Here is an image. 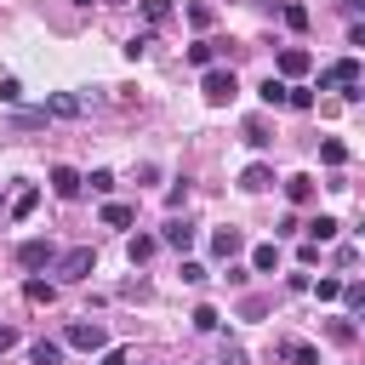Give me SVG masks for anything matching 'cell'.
Segmentation results:
<instances>
[{"instance_id": "obj_1", "label": "cell", "mask_w": 365, "mask_h": 365, "mask_svg": "<svg viewBox=\"0 0 365 365\" xmlns=\"http://www.w3.org/2000/svg\"><path fill=\"white\" fill-rule=\"evenodd\" d=\"M63 342H68V348H80V354H103V348H108V336H103V325H97V319H74V325L63 331Z\"/></svg>"}, {"instance_id": "obj_2", "label": "cell", "mask_w": 365, "mask_h": 365, "mask_svg": "<svg viewBox=\"0 0 365 365\" xmlns=\"http://www.w3.org/2000/svg\"><path fill=\"white\" fill-rule=\"evenodd\" d=\"M200 91H205V103H234V91H240V80H234V68H205V80H200Z\"/></svg>"}, {"instance_id": "obj_3", "label": "cell", "mask_w": 365, "mask_h": 365, "mask_svg": "<svg viewBox=\"0 0 365 365\" xmlns=\"http://www.w3.org/2000/svg\"><path fill=\"white\" fill-rule=\"evenodd\" d=\"M348 86H359V57H336L319 74V91H348Z\"/></svg>"}, {"instance_id": "obj_4", "label": "cell", "mask_w": 365, "mask_h": 365, "mask_svg": "<svg viewBox=\"0 0 365 365\" xmlns=\"http://www.w3.org/2000/svg\"><path fill=\"white\" fill-rule=\"evenodd\" d=\"M91 268H97V251H91V245H74V251L57 257V274H63V279H86Z\"/></svg>"}, {"instance_id": "obj_5", "label": "cell", "mask_w": 365, "mask_h": 365, "mask_svg": "<svg viewBox=\"0 0 365 365\" xmlns=\"http://www.w3.org/2000/svg\"><path fill=\"white\" fill-rule=\"evenodd\" d=\"M17 262H23V268H51V262H57V245H51V240H23V245H17Z\"/></svg>"}, {"instance_id": "obj_6", "label": "cell", "mask_w": 365, "mask_h": 365, "mask_svg": "<svg viewBox=\"0 0 365 365\" xmlns=\"http://www.w3.org/2000/svg\"><path fill=\"white\" fill-rule=\"evenodd\" d=\"M80 188H86V177L74 165H51V194L57 200H80Z\"/></svg>"}, {"instance_id": "obj_7", "label": "cell", "mask_w": 365, "mask_h": 365, "mask_svg": "<svg viewBox=\"0 0 365 365\" xmlns=\"http://www.w3.org/2000/svg\"><path fill=\"white\" fill-rule=\"evenodd\" d=\"M160 245H171V251H194V222L171 217V222H165V234H160Z\"/></svg>"}, {"instance_id": "obj_8", "label": "cell", "mask_w": 365, "mask_h": 365, "mask_svg": "<svg viewBox=\"0 0 365 365\" xmlns=\"http://www.w3.org/2000/svg\"><path fill=\"white\" fill-rule=\"evenodd\" d=\"M211 251H217L222 262H234V257L245 251V234H240V228H217V234H211Z\"/></svg>"}, {"instance_id": "obj_9", "label": "cell", "mask_w": 365, "mask_h": 365, "mask_svg": "<svg viewBox=\"0 0 365 365\" xmlns=\"http://www.w3.org/2000/svg\"><path fill=\"white\" fill-rule=\"evenodd\" d=\"M308 63H314V57H308L302 46H285V51H279V80H297V74H308Z\"/></svg>"}, {"instance_id": "obj_10", "label": "cell", "mask_w": 365, "mask_h": 365, "mask_svg": "<svg viewBox=\"0 0 365 365\" xmlns=\"http://www.w3.org/2000/svg\"><path fill=\"white\" fill-rule=\"evenodd\" d=\"M274 354H279L285 365H319V348H314V342H279Z\"/></svg>"}, {"instance_id": "obj_11", "label": "cell", "mask_w": 365, "mask_h": 365, "mask_svg": "<svg viewBox=\"0 0 365 365\" xmlns=\"http://www.w3.org/2000/svg\"><path fill=\"white\" fill-rule=\"evenodd\" d=\"M268 182H274V165H262V160H257V165H245V171H240V188H245V194H262V188H268Z\"/></svg>"}, {"instance_id": "obj_12", "label": "cell", "mask_w": 365, "mask_h": 365, "mask_svg": "<svg viewBox=\"0 0 365 365\" xmlns=\"http://www.w3.org/2000/svg\"><path fill=\"white\" fill-rule=\"evenodd\" d=\"M336 234H342V222H336V217H314V222H308V240H314V245H331Z\"/></svg>"}, {"instance_id": "obj_13", "label": "cell", "mask_w": 365, "mask_h": 365, "mask_svg": "<svg viewBox=\"0 0 365 365\" xmlns=\"http://www.w3.org/2000/svg\"><path fill=\"white\" fill-rule=\"evenodd\" d=\"M154 251H160V240H154V234H131V240H125V257H131V262H148Z\"/></svg>"}, {"instance_id": "obj_14", "label": "cell", "mask_w": 365, "mask_h": 365, "mask_svg": "<svg viewBox=\"0 0 365 365\" xmlns=\"http://www.w3.org/2000/svg\"><path fill=\"white\" fill-rule=\"evenodd\" d=\"M29 359H34V365H63V342H51V336H40V342L29 348Z\"/></svg>"}, {"instance_id": "obj_15", "label": "cell", "mask_w": 365, "mask_h": 365, "mask_svg": "<svg viewBox=\"0 0 365 365\" xmlns=\"http://www.w3.org/2000/svg\"><path fill=\"white\" fill-rule=\"evenodd\" d=\"M285 91H291V86H285V80H279V74H268V80H262V91H257V97H262V103H268V108H285Z\"/></svg>"}, {"instance_id": "obj_16", "label": "cell", "mask_w": 365, "mask_h": 365, "mask_svg": "<svg viewBox=\"0 0 365 365\" xmlns=\"http://www.w3.org/2000/svg\"><path fill=\"white\" fill-rule=\"evenodd\" d=\"M46 114H57V120H74V114H80V97L57 91V97H46Z\"/></svg>"}, {"instance_id": "obj_17", "label": "cell", "mask_w": 365, "mask_h": 365, "mask_svg": "<svg viewBox=\"0 0 365 365\" xmlns=\"http://www.w3.org/2000/svg\"><path fill=\"white\" fill-rule=\"evenodd\" d=\"M285 200L291 205H308L314 200V177H285Z\"/></svg>"}, {"instance_id": "obj_18", "label": "cell", "mask_w": 365, "mask_h": 365, "mask_svg": "<svg viewBox=\"0 0 365 365\" xmlns=\"http://www.w3.org/2000/svg\"><path fill=\"white\" fill-rule=\"evenodd\" d=\"M251 268H257V274H274V268H279V245H274V240L257 245V251H251Z\"/></svg>"}, {"instance_id": "obj_19", "label": "cell", "mask_w": 365, "mask_h": 365, "mask_svg": "<svg viewBox=\"0 0 365 365\" xmlns=\"http://www.w3.org/2000/svg\"><path fill=\"white\" fill-rule=\"evenodd\" d=\"M319 160H325V165H348V143H342V137H325V143H319Z\"/></svg>"}, {"instance_id": "obj_20", "label": "cell", "mask_w": 365, "mask_h": 365, "mask_svg": "<svg viewBox=\"0 0 365 365\" xmlns=\"http://www.w3.org/2000/svg\"><path fill=\"white\" fill-rule=\"evenodd\" d=\"M188 63H194V68H211V63H217V46H211V40H194V46H188Z\"/></svg>"}, {"instance_id": "obj_21", "label": "cell", "mask_w": 365, "mask_h": 365, "mask_svg": "<svg viewBox=\"0 0 365 365\" xmlns=\"http://www.w3.org/2000/svg\"><path fill=\"white\" fill-rule=\"evenodd\" d=\"M34 205H40V188H17V200H11V217L23 222V217H29Z\"/></svg>"}, {"instance_id": "obj_22", "label": "cell", "mask_w": 365, "mask_h": 365, "mask_svg": "<svg viewBox=\"0 0 365 365\" xmlns=\"http://www.w3.org/2000/svg\"><path fill=\"white\" fill-rule=\"evenodd\" d=\"M285 108L308 114V108H314V91H308V86H291V91H285Z\"/></svg>"}, {"instance_id": "obj_23", "label": "cell", "mask_w": 365, "mask_h": 365, "mask_svg": "<svg viewBox=\"0 0 365 365\" xmlns=\"http://www.w3.org/2000/svg\"><path fill=\"white\" fill-rule=\"evenodd\" d=\"M23 297H29V302H51V297H57V285H51V279H29V285H23Z\"/></svg>"}, {"instance_id": "obj_24", "label": "cell", "mask_w": 365, "mask_h": 365, "mask_svg": "<svg viewBox=\"0 0 365 365\" xmlns=\"http://www.w3.org/2000/svg\"><path fill=\"white\" fill-rule=\"evenodd\" d=\"M188 319H194V331H217V325H222V319H217V308H211V302H200V308H194V314H188Z\"/></svg>"}, {"instance_id": "obj_25", "label": "cell", "mask_w": 365, "mask_h": 365, "mask_svg": "<svg viewBox=\"0 0 365 365\" xmlns=\"http://www.w3.org/2000/svg\"><path fill=\"white\" fill-rule=\"evenodd\" d=\"M188 23H194V29H211V23H217V11H211L205 0H194V6H188Z\"/></svg>"}, {"instance_id": "obj_26", "label": "cell", "mask_w": 365, "mask_h": 365, "mask_svg": "<svg viewBox=\"0 0 365 365\" xmlns=\"http://www.w3.org/2000/svg\"><path fill=\"white\" fill-rule=\"evenodd\" d=\"M103 222H108V228H125V222H131V205H114V200H108V205H103Z\"/></svg>"}, {"instance_id": "obj_27", "label": "cell", "mask_w": 365, "mask_h": 365, "mask_svg": "<svg viewBox=\"0 0 365 365\" xmlns=\"http://www.w3.org/2000/svg\"><path fill=\"white\" fill-rule=\"evenodd\" d=\"M342 302H348V314H359V308H365V285L348 279V285H342Z\"/></svg>"}, {"instance_id": "obj_28", "label": "cell", "mask_w": 365, "mask_h": 365, "mask_svg": "<svg viewBox=\"0 0 365 365\" xmlns=\"http://www.w3.org/2000/svg\"><path fill=\"white\" fill-rule=\"evenodd\" d=\"M143 17H148V23H165V17H171V0H143Z\"/></svg>"}, {"instance_id": "obj_29", "label": "cell", "mask_w": 365, "mask_h": 365, "mask_svg": "<svg viewBox=\"0 0 365 365\" xmlns=\"http://www.w3.org/2000/svg\"><path fill=\"white\" fill-rule=\"evenodd\" d=\"M331 342L348 348V342H354V319H331Z\"/></svg>"}, {"instance_id": "obj_30", "label": "cell", "mask_w": 365, "mask_h": 365, "mask_svg": "<svg viewBox=\"0 0 365 365\" xmlns=\"http://www.w3.org/2000/svg\"><path fill=\"white\" fill-rule=\"evenodd\" d=\"M279 11H285V23H291V29H308V6H279Z\"/></svg>"}, {"instance_id": "obj_31", "label": "cell", "mask_w": 365, "mask_h": 365, "mask_svg": "<svg viewBox=\"0 0 365 365\" xmlns=\"http://www.w3.org/2000/svg\"><path fill=\"white\" fill-rule=\"evenodd\" d=\"M148 46H154V34H137V40H125V57H131V63H137V57H143V51H148Z\"/></svg>"}, {"instance_id": "obj_32", "label": "cell", "mask_w": 365, "mask_h": 365, "mask_svg": "<svg viewBox=\"0 0 365 365\" xmlns=\"http://www.w3.org/2000/svg\"><path fill=\"white\" fill-rule=\"evenodd\" d=\"M245 143H251V148H268V143H274V137H268V131H262V125H257V120H251V125H245Z\"/></svg>"}, {"instance_id": "obj_33", "label": "cell", "mask_w": 365, "mask_h": 365, "mask_svg": "<svg viewBox=\"0 0 365 365\" xmlns=\"http://www.w3.org/2000/svg\"><path fill=\"white\" fill-rule=\"evenodd\" d=\"M314 291H319V302H336V297H342V279H319Z\"/></svg>"}, {"instance_id": "obj_34", "label": "cell", "mask_w": 365, "mask_h": 365, "mask_svg": "<svg viewBox=\"0 0 365 365\" xmlns=\"http://www.w3.org/2000/svg\"><path fill=\"white\" fill-rule=\"evenodd\" d=\"M97 365H131V348H103V359Z\"/></svg>"}, {"instance_id": "obj_35", "label": "cell", "mask_w": 365, "mask_h": 365, "mask_svg": "<svg viewBox=\"0 0 365 365\" xmlns=\"http://www.w3.org/2000/svg\"><path fill=\"white\" fill-rule=\"evenodd\" d=\"M17 97H23V86H17L11 74H6V80H0V103H17Z\"/></svg>"}, {"instance_id": "obj_36", "label": "cell", "mask_w": 365, "mask_h": 365, "mask_svg": "<svg viewBox=\"0 0 365 365\" xmlns=\"http://www.w3.org/2000/svg\"><path fill=\"white\" fill-rule=\"evenodd\" d=\"M86 182H91V188H97V194H108V188H114V171H91V177H86Z\"/></svg>"}, {"instance_id": "obj_37", "label": "cell", "mask_w": 365, "mask_h": 365, "mask_svg": "<svg viewBox=\"0 0 365 365\" xmlns=\"http://www.w3.org/2000/svg\"><path fill=\"white\" fill-rule=\"evenodd\" d=\"M11 342H17V331H11V325H0V354H6Z\"/></svg>"}, {"instance_id": "obj_38", "label": "cell", "mask_w": 365, "mask_h": 365, "mask_svg": "<svg viewBox=\"0 0 365 365\" xmlns=\"http://www.w3.org/2000/svg\"><path fill=\"white\" fill-rule=\"evenodd\" d=\"M74 6H91V0H74Z\"/></svg>"}]
</instances>
